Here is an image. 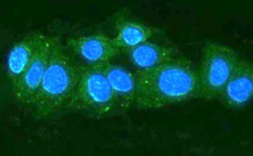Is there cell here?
I'll use <instances>...</instances> for the list:
<instances>
[{
	"mask_svg": "<svg viewBox=\"0 0 253 156\" xmlns=\"http://www.w3.org/2000/svg\"><path fill=\"white\" fill-rule=\"evenodd\" d=\"M78 80V62L69 54L60 38H52L51 57L42 81L32 102L37 119L51 116L67 108Z\"/></svg>",
	"mask_w": 253,
	"mask_h": 156,
	"instance_id": "2",
	"label": "cell"
},
{
	"mask_svg": "<svg viewBox=\"0 0 253 156\" xmlns=\"http://www.w3.org/2000/svg\"><path fill=\"white\" fill-rule=\"evenodd\" d=\"M71 53L82 59L84 64H103L111 62L120 50L115 46L114 40L105 35H88L71 38L67 42Z\"/></svg>",
	"mask_w": 253,
	"mask_h": 156,
	"instance_id": "7",
	"label": "cell"
},
{
	"mask_svg": "<svg viewBox=\"0 0 253 156\" xmlns=\"http://www.w3.org/2000/svg\"><path fill=\"white\" fill-rule=\"evenodd\" d=\"M135 106L162 109L198 98L197 68L176 56L147 70H136Z\"/></svg>",
	"mask_w": 253,
	"mask_h": 156,
	"instance_id": "1",
	"label": "cell"
},
{
	"mask_svg": "<svg viewBox=\"0 0 253 156\" xmlns=\"http://www.w3.org/2000/svg\"><path fill=\"white\" fill-rule=\"evenodd\" d=\"M240 56L235 50L208 42L202 51L198 73V98L217 101L235 69Z\"/></svg>",
	"mask_w": 253,
	"mask_h": 156,
	"instance_id": "4",
	"label": "cell"
},
{
	"mask_svg": "<svg viewBox=\"0 0 253 156\" xmlns=\"http://www.w3.org/2000/svg\"><path fill=\"white\" fill-rule=\"evenodd\" d=\"M115 28H116V37L112 40L120 51H129L148 42L155 32L151 27L131 20L123 12H121L116 17Z\"/></svg>",
	"mask_w": 253,
	"mask_h": 156,
	"instance_id": "10",
	"label": "cell"
},
{
	"mask_svg": "<svg viewBox=\"0 0 253 156\" xmlns=\"http://www.w3.org/2000/svg\"><path fill=\"white\" fill-rule=\"evenodd\" d=\"M177 56V51L170 46L146 42L128 51L129 61L136 70H147Z\"/></svg>",
	"mask_w": 253,
	"mask_h": 156,
	"instance_id": "11",
	"label": "cell"
},
{
	"mask_svg": "<svg viewBox=\"0 0 253 156\" xmlns=\"http://www.w3.org/2000/svg\"><path fill=\"white\" fill-rule=\"evenodd\" d=\"M105 73L112 94L115 98L116 114H123L128 111L133 105H135L136 96V79L135 74L112 62H106L101 64Z\"/></svg>",
	"mask_w": 253,
	"mask_h": 156,
	"instance_id": "8",
	"label": "cell"
},
{
	"mask_svg": "<svg viewBox=\"0 0 253 156\" xmlns=\"http://www.w3.org/2000/svg\"><path fill=\"white\" fill-rule=\"evenodd\" d=\"M253 97V64L240 58L219 96V102L232 110L243 109Z\"/></svg>",
	"mask_w": 253,
	"mask_h": 156,
	"instance_id": "6",
	"label": "cell"
},
{
	"mask_svg": "<svg viewBox=\"0 0 253 156\" xmlns=\"http://www.w3.org/2000/svg\"><path fill=\"white\" fill-rule=\"evenodd\" d=\"M65 109L94 117L116 114L114 94L101 64L78 63V80Z\"/></svg>",
	"mask_w": 253,
	"mask_h": 156,
	"instance_id": "3",
	"label": "cell"
},
{
	"mask_svg": "<svg viewBox=\"0 0 253 156\" xmlns=\"http://www.w3.org/2000/svg\"><path fill=\"white\" fill-rule=\"evenodd\" d=\"M52 38L53 37L42 35L27 72L22 75V78L15 86L11 87L12 97L24 105H32L33 100H34L43 75H45L49 57H51Z\"/></svg>",
	"mask_w": 253,
	"mask_h": 156,
	"instance_id": "5",
	"label": "cell"
},
{
	"mask_svg": "<svg viewBox=\"0 0 253 156\" xmlns=\"http://www.w3.org/2000/svg\"><path fill=\"white\" fill-rule=\"evenodd\" d=\"M42 35L43 34H39V33H30L22 38L20 42L16 43L11 49L9 57H7L6 67L7 80L11 87L15 86L22 75L27 72Z\"/></svg>",
	"mask_w": 253,
	"mask_h": 156,
	"instance_id": "9",
	"label": "cell"
}]
</instances>
